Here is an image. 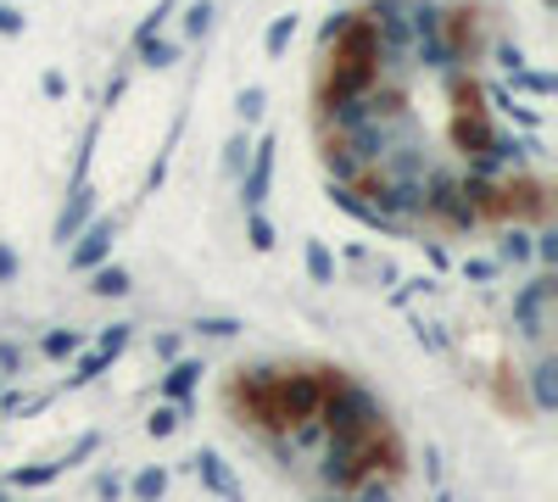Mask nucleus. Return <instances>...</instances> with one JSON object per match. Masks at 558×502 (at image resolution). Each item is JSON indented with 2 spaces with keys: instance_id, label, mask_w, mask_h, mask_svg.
Listing matches in <instances>:
<instances>
[{
  "instance_id": "nucleus-1",
  "label": "nucleus",
  "mask_w": 558,
  "mask_h": 502,
  "mask_svg": "<svg viewBox=\"0 0 558 502\" xmlns=\"http://www.w3.org/2000/svg\"><path fill=\"white\" fill-rule=\"evenodd\" d=\"M336 380L341 369H263V375H246L235 396L246 402V414L263 430H291V425L318 419V402Z\"/></svg>"
},
{
  "instance_id": "nucleus-2",
  "label": "nucleus",
  "mask_w": 558,
  "mask_h": 502,
  "mask_svg": "<svg viewBox=\"0 0 558 502\" xmlns=\"http://www.w3.org/2000/svg\"><path fill=\"white\" fill-rule=\"evenodd\" d=\"M330 39H336V34H330ZM375 62H380V39H375V28H368V23L341 28L336 57H330V78H324V96H330V107L352 101L357 89L375 78Z\"/></svg>"
},
{
  "instance_id": "nucleus-3",
  "label": "nucleus",
  "mask_w": 558,
  "mask_h": 502,
  "mask_svg": "<svg viewBox=\"0 0 558 502\" xmlns=\"http://www.w3.org/2000/svg\"><path fill=\"white\" fill-rule=\"evenodd\" d=\"M191 464H196V475H202V486H207L213 497H223V502H241V486H235V475L223 469L218 452H196Z\"/></svg>"
},
{
  "instance_id": "nucleus-4",
  "label": "nucleus",
  "mask_w": 558,
  "mask_h": 502,
  "mask_svg": "<svg viewBox=\"0 0 558 502\" xmlns=\"http://www.w3.org/2000/svg\"><path fill=\"white\" fill-rule=\"evenodd\" d=\"M57 475H68V464H62V458L39 464V469H17V475H12V486H17V491H34V486H51Z\"/></svg>"
},
{
  "instance_id": "nucleus-5",
  "label": "nucleus",
  "mask_w": 558,
  "mask_h": 502,
  "mask_svg": "<svg viewBox=\"0 0 558 502\" xmlns=\"http://www.w3.org/2000/svg\"><path fill=\"white\" fill-rule=\"evenodd\" d=\"M162 491H168V475H162V469H140V475H134V486H129V497H134V502H157Z\"/></svg>"
},
{
  "instance_id": "nucleus-6",
  "label": "nucleus",
  "mask_w": 558,
  "mask_h": 502,
  "mask_svg": "<svg viewBox=\"0 0 558 502\" xmlns=\"http://www.w3.org/2000/svg\"><path fill=\"white\" fill-rule=\"evenodd\" d=\"M196 380H202V363H179V369L168 375V385H162V391H168L173 402H184V396L196 391Z\"/></svg>"
},
{
  "instance_id": "nucleus-7",
  "label": "nucleus",
  "mask_w": 558,
  "mask_h": 502,
  "mask_svg": "<svg viewBox=\"0 0 558 502\" xmlns=\"http://www.w3.org/2000/svg\"><path fill=\"white\" fill-rule=\"evenodd\" d=\"M146 430L162 441V436H173V430H179V414H173V407H157V414L146 419Z\"/></svg>"
},
{
  "instance_id": "nucleus-8",
  "label": "nucleus",
  "mask_w": 558,
  "mask_h": 502,
  "mask_svg": "<svg viewBox=\"0 0 558 502\" xmlns=\"http://www.w3.org/2000/svg\"><path fill=\"white\" fill-rule=\"evenodd\" d=\"M536 402H542V407H553V402H558V396H553V369H547V363L536 369Z\"/></svg>"
},
{
  "instance_id": "nucleus-9",
  "label": "nucleus",
  "mask_w": 558,
  "mask_h": 502,
  "mask_svg": "<svg viewBox=\"0 0 558 502\" xmlns=\"http://www.w3.org/2000/svg\"><path fill=\"white\" fill-rule=\"evenodd\" d=\"M96 446H101V436H84V441H78V446L68 452L62 464H68V469H73V464H84V458H89V452H96Z\"/></svg>"
},
{
  "instance_id": "nucleus-10",
  "label": "nucleus",
  "mask_w": 558,
  "mask_h": 502,
  "mask_svg": "<svg viewBox=\"0 0 558 502\" xmlns=\"http://www.w3.org/2000/svg\"><path fill=\"white\" fill-rule=\"evenodd\" d=\"M96 491H101L107 502H118V497H123V480H118V475H101V480H96Z\"/></svg>"
},
{
  "instance_id": "nucleus-11",
  "label": "nucleus",
  "mask_w": 558,
  "mask_h": 502,
  "mask_svg": "<svg viewBox=\"0 0 558 502\" xmlns=\"http://www.w3.org/2000/svg\"><path fill=\"white\" fill-rule=\"evenodd\" d=\"M107 252V230H96V235H89V246L78 252V262H89V257H101Z\"/></svg>"
},
{
  "instance_id": "nucleus-12",
  "label": "nucleus",
  "mask_w": 558,
  "mask_h": 502,
  "mask_svg": "<svg viewBox=\"0 0 558 502\" xmlns=\"http://www.w3.org/2000/svg\"><path fill=\"white\" fill-rule=\"evenodd\" d=\"M78 341L73 335H51V341H45V352H51V357H62V352H73Z\"/></svg>"
},
{
  "instance_id": "nucleus-13",
  "label": "nucleus",
  "mask_w": 558,
  "mask_h": 502,
  "mask_svg": "<svg viewBox=\"0 0 558 502\" xmlns=\"http://www.w3.org/2000/svg\"><path fill=\"white\" fill-rule=\"evenodd\" d=\"M307 262H313V273H318V280H330V257H324V252H318V246H313V252H307Z\"/></svg>"
},
{
  "instance_id": "nucleus-14",
  "label": "nucleus",
  "mask_w": 558,
  "mask_h": 502,
  "mask_svg": "<svg viewBox=\"0 0 558 502\" xmlns=\"http://www.w3.org/2000/svg\"><path fill=\"white\" fill-rule=\"evenodd\" d=\"M0 502H12V497H0Z\"/></svg>"
}]
</instances>
